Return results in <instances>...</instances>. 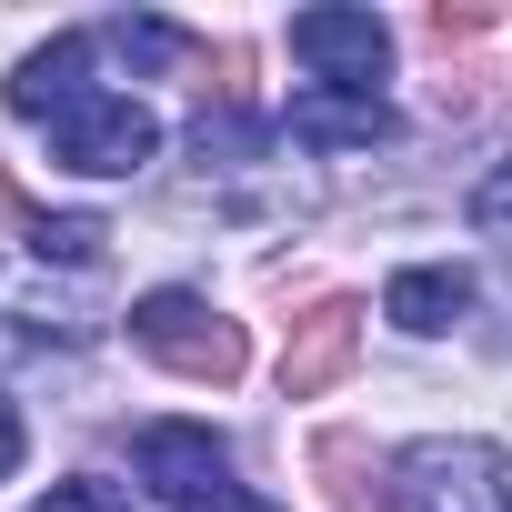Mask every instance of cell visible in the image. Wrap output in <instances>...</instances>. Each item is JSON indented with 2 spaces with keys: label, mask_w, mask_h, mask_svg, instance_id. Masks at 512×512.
I'll list each match as a JSON object with an SVG mask.
<instances>
[{
  "label": "cell",
  "mask_w": 512,
  "mask_h": 512,
  "mask_svg": "<svg viewBox=\"0 0 512 512\" xmlns=\"http://www.w3.org/2000/svg\"><path fill=\"white\" fill-rule=\"evenodd\" d=\"M31 251L61 262V272H91L101 251H111V221H101V211H41V221H31Z\"/></svg>",
  "instance_id": "30bf717a"
},
{
  "label": "cell",
  "mask_w": 512,
  "mask_h": 512,
  "mask_svg": "<svg viewBox=\"0 0 512 512\" xmlns=\"http://www.w3.org/2000/svg\"><path fill=\"white\" fill-rule=\"evenodd\" d=\"M111 41H121V61H141V71H161V61H181V51H191L171 21H121Z\"/></svg>",
  "instance_id": "8fae6325"
},
{
  "label": "cell",
  "mask_w": 512,
  "mask_h": 512,
  "mask_svg": "<svg viewBox=\"0 0 512 512\" xmlns=\"http://www.w3.org/2000/svg\"><path fill=\"white\" fill-rule=\"evenodd\" d=\"M472 221L512 241V161H502V171H482V191H472Z\"/></svg>",
  "instance_id": "4fadbf2b"
},
{
  "label": "cell",
  "mask_w": 512,
  "mask_h": 512,
  "mask_svg": "<svg viewBox=\"0 0 512 512\" xmlns=\"http://www.w3.org/2000/svg\"><path fill=\"white\" fill-rule=\"evenodd\" d=\"M31 512H131V492L121 482H51Z\"/></svg>",
  "instance_id": "7c38bea8"
},
{
  "label": "cell",
  "mask_w": 512,
  "mask_h": 512,
  "mask_svg": "<svg viewBox=\"0 0 512 512\" xmlns=\"http://www.w3.org/2000/svg\"><path fill=\"white\" fill-rule=\"evenodd\" d=\"M21 352H31V332H21L11 312H0V362H21Z\"/></svg>",
  "instance_id": "9a60e30c"
},
{
  "label": "cell",
  "mask_w": 512,
  "mask_h": 512,
  "mask_svg": "<svg viewBox=\"0 0 512 512\" xmlns=\"http://www.w3.org/2000/svg\"><path fill=\"white\" fill-rule=\"evenodd\" d=\"M131 342H141L151 362H171L181 382H231V372H241V332H231L201 292H151V302H131Z\"/></svg>",
  "instance_id": "3957f363"
},
{
  "label": "cell",
  "mask_w": 512,
  "mask_h": 512,
  "mask_svg": "<svg viewBox=\"0 0 512 512\" xmlns=\"http://www.w3.org/2000/svg\"><path fill=\"white\" fill-rule=\"evenodd\" d=\"M81 91H91V41H81V31L41 41V51L11 71V111H21V121H41V131H51V121H61Z\"/></svg>",
  "instance_id": "52a82bcc"
},
{
  "label": "cell",
  "mask_w": 512,
  "mask_h": 512,
  "mask_svg": "<svg viewBox=\"0 0 512 512\" xmlns=\"http://www.w3.org/2000/svg\"><path fill=\"white\" fill-rule=\"evenodd\" d=\"M292 61L322 71V91H372L392 61V31L372 11H292Z\"/></svg>",
  "instance_id": "5b68a950"
},
{
  "label": "cell",
  "mask_w": 512,
  "mask_h": 512,
  "mask_svg": "<svg viewBox=\"0 0 512 512\" xmlns=\"http://www.w3.org/2000/svg\"><path fill=\"white\" fill-rule=\"evenodd\" d=\"M151 151H161V121H151L141 101H121V91H81V101L51 121V161H71V171H91V181H131Z\"/></svg>",
  "instance_id": "7a4b0ae2"
},
{
  "label": "cell",
  "mask_w": 512,
  "mask_h": 512,
  "mask_svg": "<svg viewBox=\"0 0 512 512\" xmlns=\"http://www.w3.org/2000/svg\"><path fill=\"white\" fill-rule=\"evenodd\" d=\"M131 452H141L151 502H171V512H221L231 502V442L211 422H151Z\"/></svg>",
  "instance_id": "277c9868"
},
{
  "label": "cell",
  "mask_w": 512,
  "mask_h": 512,
  "mask_svg": "<svg viewBox=\"0 0 512 512\" xmlns=\"http://www.w3.org/2000/svg\"><path fill=\"white\" fill-rule=\"evenodd\" d=\"M21 442H31V432H21V412H11V392H0V482L21 472Z\"/></svg>",
  "instance_id": "5bb4252c"
},
{
  "label": "cell",
  "mask_w": 512,
  "mask_h": 512,
  "mask_svg": "<svg viewBox=\"0 0 512 512\" xmlns=\"http://www.w3.org/2000/svg\"><path fill=\"white\" fill-rule=\"evenodd\" d=\"M282 131L302 151H372V141H392V111H382V91H302L282 111Z\"/></svg>",
  "instance_id": "8992f818"
},
{
  "label": "cell",
  "mask_w": 512,
  "mask_h": 512,
  "mask_svg": "<svg viewBox=\"0 0 512 512\" xmlns=\"http://www.w3.org/2000/svg\"><path fill=\"white\" fill-rule=\"evenodd\" d=\"M462 312H472V272H452V262H412L382 292V322L392 332H452Z\"/></svg>",
  "instance_id": "ba28073f"
},
{
  "label": "cell",
  "mask_w": 512,
  "mask_h": 512,
  "mask_svg": "<svg viewBox=\"0 0 512 512\" xmlns=\"http://www.w3.org/2000/svg\"><path fill=\"white\" fill-rule=\"evenodd\" d=\"M342 362H352V302H322V312L302 322V342L282 352V392H322Z\"/></svg>",
  "instance_id": "9c48e42d"
},
{
  "label": "cell",
  "mask_w": 512,
  "mask_h": 512,
  "mask_svg": "<svg viewBox=\"0 0 512 512\" xmlns=\"http://www.w3.org/2000/svg\"><path fill=\"white\" fill-rule=\"evenodd\" d=\"M221 512H282V502H262V492H231V502H221Z\"/></svg>",
  "instance_id": "2e32d148"
},
{
  "label": "cell",
  "mask_w": 512,
  "mask_h": 512,
  "mask_svg": "<svg viewBox=\"0 0 512 512\" xmlns=\"http://www.w3.org/2000/svg\"><path fill=\"white\" fill-rule=\"evenodd\" d=\"M392 512H512V452L492 442H412L392 472Z\"/></svg>",
  "instance_id": "6da1fadb"
}]
</instances>
